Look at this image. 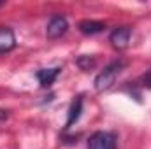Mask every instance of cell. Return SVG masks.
I'll list each match as a JSON object with an SVG mask.
<instances>
[{
	"mask_svg": "<svg viewBox=\"0 0 151 149\" xmlns=\"http://www.w3.org/2000/svg\"><path fill=\"white\" fill-rule=\"evenodd\" d=\"M77 139H79V135H70V137H62V144H70V146H74V144H77Z\"/></svg>",
	"mask_w": 151,
	"mask_h": 149,
	"instance_id": "11",
	"label": "cell"
},
{
	"mask_svg": "<svg viewBox=\"0 0 151 149\" xmlns=\"http://www.w3.org/2000/svg\"><path fill=\"white\" fill-rule=\"evenodd\" d=\"M7 117H9V112L4 111V109H0V121H5Z\"/></svg>",
	"mask_w": 151,
	"mask_h": 149,
	"instance_id": "12",
	"label": "cell"
},
{
	"mask_svg": "<svg viewBox=\"0 0 151 149\" xmlns=\"http://www.w3.org/2000/svg\"><path fill=\"white\" fill-rule=\"evenodd\" d=\"M69 30V21L65 16H53L46 27V35L47 39H58L65 35Z\"/></svg>",
	"mask_w": 151,
	"mask_h": 149,
	"instance_id": "4",
	"label": "cell"
},
{
	"mask_svg": "<svg viewBox=\"0 0 151 149\" xmlns=\"http://www.w3.org/2000/svg\"><path fill=\"white\" fill-rule=\"evenodd\" d=\"M16 47V35L12 28L0 27V54H5Z\"/></svg>",
	"mask_w": 151,
	"mask_h": 149,
	"instance_id": "5",
	"label": "cell"
},
{
	"mask_svg": "<svg viewBox=\"0 0 151 149\" xmlns=\"http://www.w3.org/2000/svg\"><path fill=\"white\" fill-rule=\"evenodd\" d=\"M2 5H4V2H0V7H2Z\"/></svg>",
	"mask_w": 151,
	"mask_h": 149,
	"instance_id": "13",
	"label": "cell"
},
{
	"mask_svg": "<svg viewBox=\"0 0 151 149\" xmlns=\"http://www.w3.org/2000/svg\"><path fill=\"white\" fill-rule=\"evenodd\" d=\"M81 114H83V97L79 95V97H76L74 100H72V104H70V107H69L67 121H65V130H69L74 123L79 121Z\"/></svg>",
	"mask_w": 151,
	"mask_h": 149,
	"instance_id": "7",
	"label": "cell"
},
{
	"mask_svg": "<svg viewBox=\"0 0 151 149\" xmlns=\"http://www.w3.org/2000/svg\"><path fill=\"white\" fill-rule=\"evenodd\" d=\"M130 37H132V28L130 27H119V28H114L109 35V42L114 49L118 51H123L128 47L130 44Z\"/></svg>",
	"mask_w": 151,
	"mask_h": 149,
	"instance_id": "3",
	"label": "cell"
},
{
	"mask_svg": "<svg viewBox=\"0 0 151 149\" xmlns=\"http://www.w3.org/2000/svg\"><path fill=\"white\" fill-rule=\"evenodd\" d=\"M116 135L113 132H95L93 135H90L86 149H116Z\"/></svg>",
	"mask_w": 151,
	"mask_h": 149,
	"instance_id": "2",
	"label": "cell"
},
{
	"mask_svg": "<svg viewBox=\"0 0 151 149\" xmlns=\"http://www.w3.org/2000/svg\"><path fill=\"white\" fill-rule=\"evenodd\" d=\"M76 63H77V67H79L81 70L88 72V70H91V69L97 65V60H95V56H88V54H83V56H79V58L76 60Z\"/></svg>",
	"mask_w": 151,
	"mask_h": 149,
	"instance_id": "9",
	"label": "cell"
},
{
	"mask_svg": "<svg viewBox=\"0 0 151 149\" xmlns=\"http://www.w3.org/2000/svg\"><path fill=\"white\" fill-rule=\"evenodd\" d=\"M62 72V67H51V69H39L37 72H35V77H37L39 84L42 86V88H49L55 81H56V77L58 74Z\"/></svg>",
	"mask_w": 151,
	"mask_h": 149,
	"instance_id": "6",
	"label": "cell"
},
{
	"mask_svg": "<svg viewBox=\"0 0 151 149\" xmlns=\"http://www.w3.org/2000/svg\"><path fill=\"white\" fill-rule=\"evenodd\" d=\"M106 30V25L102 21H95V19H84L79 23V32L84 35H95Z\"/></svg>",
	"mask_w": 151,
	"mask_h": 149,
	"instance_id": "8",
	"label": "cell"
},
{
	"mask_svg": "<svg viewBox=\"0 0 151 149\" xmlns=\"http://www.w3.org/2000/svg\"><path fill=\"white\" fill-rule=\"evenodd\" d=\"M139 82H141V86H142V88H148V90H151V69L146 72V74L141 75Z\"/></svg>",
	"mask_w": 151,
	"mask_h": 149,
	"instance_id": "10",
	"label": "cell"
},
{
	"mask_svg": "<svg viewBox=\"0 0 151 149\" xmlns=\"http://www.w3.org/2000/svg\"><path fill=\"white\" fill-rule=\"evenodd\" d=\"M125 67H127V62L121 60V58L119 60H114L111 63H107L104 67V70H100L99 75L95 77V90L99 93H102V91H107L109 88H113L116 79L119 77V74L123 72Z\"/></svg>",
	"mask_w": 151,
	"mask_h": 149,
	"instance_id": "1",
	"label": "cell"
}]
</instances>
